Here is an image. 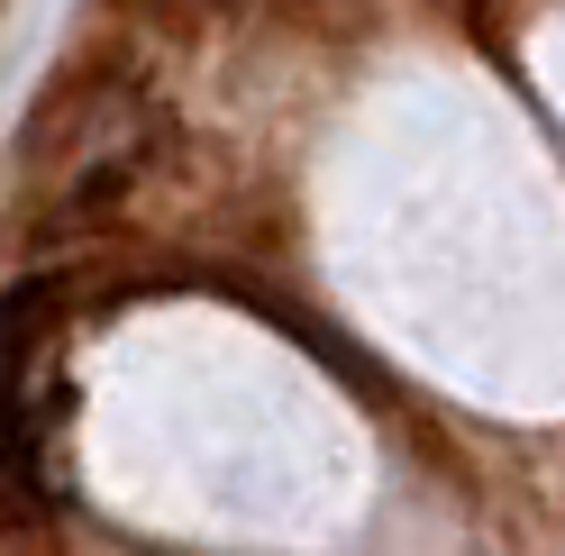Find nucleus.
Masks as SVG:
<instances>
[{
  "label": "nucleus",
  "instance_id": "nucleus-1",
  "mask_svg": "<svg viewBox=\"0 0 565 556\" xmlns=\"http://www.w3.org/2000/svg\"><path fill=\"white\" fill-rule=\"evenodd\" d=\"M38 346H46V292H0V457H10L19 429H28Z\"/></svg>",
  "mask_w": 565,
  "mask_h": 556
}]
</instances>
